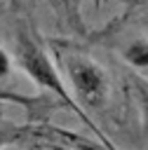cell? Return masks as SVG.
Segmentation results:
<instances>
[{
	"label": "cell",
	"instance_id": "1",
	"mask_svg": "<svg viewBox=\"0 0 148 150\" xmlns=\"http://www.w3.org/2000/svg\"><path fill=\"white\" fill-rule=\"evenodd\" d=\"M14 56H16L19 66H21V70L35 82L38 89H42V91H47V94H54V96L63 103V108H68L75 117L82 120V124L106 145V150H117V148L103 136V131L96 127V122L89 120L87 112L75 103V98H73V94L68 91V87L63 84V75H61L59 68L54 66L49 52H47V49L35 40V35H33L28 28H23V26L16 30V52H14Z\"/></svg>",
	"mask_w": 148,
	"mask_h": 150
},
{
	"label": "cell",
	"instance_id": "2",
	"mask_svg": "<svg viewBox=\"0 0 148 150\" xmlns=\"http://www.w3.org/2000/svg\"><path fill=\"white\" fill-rule=\"evenodd\" d=\"M61 61H63V70L73 89L75 103L85 112L103 110L108 103V94H110L108 73L85 54H66L61 56Z\"/></svg>",
	"mask_w": 148,
	"mask_h": 150
},
{
	"label": "cell",
	"instance_id": "3",
	"mask_svg": "<svg viewBox=\"0 0 148 150\" xmlns=\"http://www.w3.org/2000/svg\"><path fill=\"white\" fill-rule=\"evenodd\" d=\"M122 59L136 70L148 68V40L146 38H136V40L127 42L125 49H122Z\"/></svg>",
	"mask_w": 148,
	"mask_h": 150
},
{
	"label": "cell",
	"instance_id": "4",
	"mask_svg": "<svg viewBox=\"0 0 148 150\" xmlns=\"http://www.w3.org/2000/svg\"><path fill=\"white\" fill-rule=\"evenodd\" d=\"M0 103H16L21 108H33L38 103L35 96H26V94H19V91H12V89H5L0 87Z\"/></svg>",
	"mask_w": 148,
	"mask_h": 150
},
{
	"label": "cell",
	"instance_id": "5",
	"mask_svg": "<svg viewBox=\"0 0 148 150\" xmlns=\"http://www.w3.org/2000/svg\"><path fill=\"white\" fill-rule=\"evenodd\" d=\"M132 82H134V89H136V96H139L141 110H143L146 122H148V80H143L141 75H134V77H132Z\"/></svg>",
	"mask_w": 148,
	"mask_h": 150
},
{
	"label": "cell",
	"instance_id": "6",
	"mask_svg": "<svg viewBox=\"0 0 148 150\" xmlns=\"http://www.w3.org/2000/svg\"><path fill=\"white\" fill-rule=\"evenodd\" d=\"M12 73V56L0 47V80H5Z\"/></svg>",
	"mask_w": 148,
	"mask_h": 150
},
{
	"label": "cell",
	"instance_id": "7",
	"mask_svg": "<svg viewBox=\"0 0 148 150\" xmlns=\"http://www.w3.org/2000/svg\"><path fill=\"white\" fill-rule=\"evenodd\" d=\"M7 141H9V134H7V129H2V127H0V148H2Z\"/></svg>",
	"mask_w": 148,
	"mask_h": 150
}]
</instances>
